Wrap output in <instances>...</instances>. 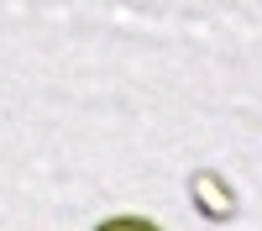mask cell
Wrapping results in <instances>:
<instances>
[{
    "mask_svg": "<svg viewBox=\"0 0 262 231\" xmlns=\"http://www.w3.org/2000/svg\"><path fill=\"white\" fill-rule=\"evenodd\" d=\"M100 231H158L152 221H137V216H116V221H105Z\"/></svg>",
    "mask_w": 262,
    "mask_h": 231,
    "instance_id": "cell-1",
    "label": "cell"
}]
</instances>
